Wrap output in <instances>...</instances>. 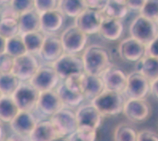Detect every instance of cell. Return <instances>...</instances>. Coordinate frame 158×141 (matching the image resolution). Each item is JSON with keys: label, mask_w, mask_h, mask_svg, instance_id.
Here are the masks:
<instances>
[{"label": "cell", "mask_w": 158, "mask_h": 141, "mask_svg": "<svg viewBox=\"0 0 158 141\" xmlns=\"http://www.w3.org/2000/svg\"><path fill=\"white\" fill-rule=\"evenodd\" d=\"M39 60L34 55L27 53L15 59L11 73L20 81H30L39 70Z\"/></svg>", "instance_id": "obj_8"}, {"label": "cell", "mask_w": 158, "mask_h": 141, "mask_svg": "<svg viewBox=\"0 0 158 141\" xmlns=\"http://www.w3.org/2000/svg\"><path fill=\"white\" fill-rule=\"evenodd\" d=\"M85 0H59L58 10L64 15L77 18L87 9Z\"/></svg>", "instance_id": "obj_25"}, {"label": "cell", "mask_w": 158, "mask_h": 141, "mask_svg": "<svg viewBox=\"0 0 158 141\" xmlns=\"http://www.w3.org/2000/svg\"><path fill=\"white\" fill-rule=\"evenodd\" d=\"M53 141H69V139H68V137H58L57 138V139H55Z\"/></svg>", "instance_id": "obj_46"}, {"label": "cell", "mask_w": 158, "mask_h": 141, "mask_svg": "<svg viewBox=\"0 0 158 141\" xmlns=\"http://www.w3.org/2000/svg\"><path fill=\"white\" fill-rule=\"evenodd\" d=\"M150 91L152 95L158 99V79L150 83Z\"/></svg>", "instance_id": "obj_44"}, {"label": "cell", "mask_w": 158, "mask_h": 141, "mask_svg": "<svg viewBox=\"0 0 158 141\" xmlns=\"http://www.w3.org/2000/svg\"><path fill=\"white\" fill-rule=\"evenodd\" d=\"M125 101L121 93L105 90L91 100V104L100 112L102 116H116L123 112Z\"/></svg>", "instance_id": "obj_2"}, {"label": "cell", "mask_w": 158, "mask_h": 141, "mask_svg": "<svg viewBox=\"0 0 158 141\" xmlns=\"http://www.w3.org/2000/svg\"><path fill=\"white\" fill-rule=\"evenodd\" d=\"M52 66L62 79H66L73 74L85 72L82 57L78 55L64 53Z\"/></svg>", "instance_id": "obj_4"}, {"label": "cell", "mask_w": 158, "mask_h": 141, "mask_svg": "<svg viewBox=\"0 0 158 141\" xmlns=\"http://www.w3.org/2000/svg\"><path fill=\"white\" fill-rule=\"evenodd\" d=\"M144 3H145L144 0H129V1H126V5H127L129 9L133 11H139L142 8Z\"/></svg>", "instance_id": "obj_43"}, {"label": "cell", "mask_w": 158, "mask_h": 141, "mask_svg": "<svg viewBox=\"0 0 158 141\" xmlns=\"http://www.w3.org/2000/svg\"><path fill=\"white\" fill-rule=\"evenodd\" d=\"M129 33L132 38L147 46L158 35V27L156 22L140 15L129 26Z\"/></svg>", "instance_id": "obj_3"}, {"label": "cell", "mask_w": 158, "mask_h": 141, "mask_svg": "<svg viewBox=\"0 0 158 141\" xmlns=\"http://www.w3.org/2000/svg\"><path fill=\"white\" fill-rule=\"evenodd\" d=\"M87 7L93 10L102 11L106 7L108 0H85Z\"/></svg>", "instance_id": "obj_41"}, {"label": "cell", "mask_w": 158, "mask_h": 141, "mask_svg": "<svg viewBox=\"0 0 158 141\" xmlns=\"http://www.w3.org/2000/svg\"><path fill=\"white\" fill-rule=\"evenodd\" d=\"M29 137L31 141H53L61 136L50 120H43L38 123Z\"/></svg>", "instance_id": "obj_20"}, {"label": "cell", "mask_w": 158, "mask_h": 141, "mask_svg": "<svg viewBox=\"0 0 158 141\" xmlns=\"http://www.w3.org/2000/svg\"><path fill=\"white\" fill-rule=\"evenodd\" d=\"M156 25H157V27H158V20L156 21Z\"/></svg>", "instance_id": "obj_48"}, {"label": "cell", "mask_w": 158, "mask_h": 141, "mask_svg": "<svg viewBox=\"0 0 158 141\" xmlns=\"http://www.w3.org/2000/svg\"><path fill=\"white\" fill-rule=\"evenodd\" d=\"M59 76L53 66H40L29 83L39 92L52 91L57 86Z\"/></svg>", "instance_id": "obj_7"}, {"label": "cell", "mask_w": 158, "mask_h": 141, "mask_svg": "<svg viewBox=\"0 0 158 141\" xmlns=\"http://www.w3.org/2000/svg\"><path fill=\"white\" fill-rule=\"evenodd\" d=\"M150 90V82L138 72L127 76V85L125 93L129 99H144Z\"/></svg>", "instance_id": "obj_12"}, {"label": "cell", "mask_w": 158, "mask_h": 141, "mask_svg": "<svg viewBox=\"0 0 158 141\" xmlns=\"http://www.w3.org/2000/svg\"><path fill=\"white\" fill-rule=\"evenodd\" d=\"M58 95H59L64 107L66 108H74L81 104V103L84 100V95L83 94L80 93L73 92L70 91L69 88L66 86L65 83L60 84L56 90Z\"/></svg>", "instance_id": "obj_26"}, {"label": "cell", "mask_w": 158, "mask_h": 141, "mask_svg": "<svg viewBox=\"0 0 158 141\" xmlns=\"http://www.w3.org/2000/svg\"><path fill=\"white\" fill-rule=\"evenodd\" d=\"M39 122L32 112H22L10 122L12 131L19 135H29L35 128Z\"/></svg>", "instance_id": "obj_18"}, {"label": "cell", "mask_w": 158, "mask_h": 141, "mask_svg": "<svg viewBox=\"0 0 158 141\" xmlns=\"http://www.w3.org/2000/svg\"><path fill=\"white\" fill-rule=\"evenodd\" d=\"M10 4L19 15L35 9V0H11Z\"/></svg>", "instance_id": "obj_37"}, {"label": "cell", "mask_w": 158, "mask_h": 141, "mask_svg": "<svg viewBox=\"0 0 158 141\" xmlns=\"http://www.w3.org/2000/svg\"><path fill=\"white\" fill-rule=\"evenodd\" d=\"M124 27L122 20L104 17L99 33L103 38L110 41H116L122 36Z\"/></svg>", "instance_id": "obj_21"}, {"label": "cell", "mask_w": 158, "mask_h": 141, "mask_svg": "<svg viewBox=\"0 0 158 141\" xmlns=\"http://www.w3.org/2000/svg\"><path fill=\"white\" fill-rule=\"evenodd\" d=\"M20 80L14 74L6 73L0 75V94L1 96H13L19 87Z\"/></svg>", "instance_id": "obj_30"}, {"label": "cell", "mask_w": 158, "mask_h": 141, "mask_svg": "<svg viewBox=\"0 0 158 141\" xmlns=\"http://www.w3.org/2000/svg\"><path fill=\"white\" fill-rule=\"evenodd\" d=\"M61 36L58 35H45L43 46L39 55L44 61L54 64L64 54Z\"/></svg>", "instance_id": "obj_13"}, {"label": "cell", "mask_w": 158, "mask_h": 141, "mask_svg": "<svg viewBox=\"0 0 158 141\" xmlns=\"http://www.w3.org/2000/svg\"><path fill=\"white\" fill-rule=\"evenodd\" d=\"M85 76L86 75L85 72L73 74L65 79L64 83L70 91L83 94L85 83Z\"/></svg>", "instance_id": "obj_34"}, {"label": "cell", "mask_w": 158, "mask_h": 141, "mask_svg": "<svg viewBox=\"0 0 158 141\" xmlns=\"http://www.w3.org/2000/svg\"><path fill=\"white\" fill-rule=\"evenodd\" d=\"M15 63V58L7 53L0 55V71L1 74L11 73Z\"/></svg>", "instance_id": "obj_39"}, {"label": "cell", "mask_w": 158, "mask_h": 141, "mask_svg": "<svg viewBox=\"0 0 158 141\" xmlns=\"http://www.w3.org/2000/svg\"><path fill=\"white\" fill-rule=\"evenodd\" d=\"M145 55L153 56L158 58V35L146 46Z\"/></svg>", "instance_id": "obj_42"}, {"label": "cell", "mask_w": 158, "mask_h": 141, "mask_svg": "<svg viewBox=\"0 0 158 141\" xmlns=\"http://www.w3.org/2000/svg\"><path fill=\"white\" fill-rule=\"evenodd\" d=\"M128 11H129V8L126 5V1L108 0L106 7L102 12L104 17L122 20L127 15Z\"/></svg>", "instance_id": "obj_27"}, {"label": "cell", "mask_w": 158, "mask_h": 141, "mask_svg": "<svg viewBox=\"0 0 158 141\" xmlns=\"http://www.w3.org/2000/svg\"><path fill=\"white\" fill-rule=\"evenodd\" d=\"M40 92L30 83H21L14 93L13 99L22 112H32L36 108Z\"/></svg>", "instance_id": "obj_6"}, {"label": "cell", "mask_w": 158, "mask_h": 141, "mask_svg": "<svg viewBox=\"0 0 158 141\" xmlns=\"http://www.w3.org/2000/svg\"><path fill=\"white\" fill-rule=\"evenodd\" d=\"M85 73L102 76L111 67V59L108 51L98 44L89 46L82 55Z\"/></svg>", "instance_id": "obj_1"}, {"label": "cell", "mask_w": 158, "mask_h": 141, "mask_svg": "<svg viewBox=\"0 0 158 141\" xmlns=\"http://www.w3.org/2000/svg\"><path fill=\"white\" fill-rule=\"evenodd\" d=\"M50 121L62 137H67L78 128L75 113L68 108H62L50 117Z\"/></svg>", "instance_id": "obj_9"}, {"label": "cell", "mask_w": 158, "mask_h": 141, "mask_svg": "<svg viewBox=\"0 0 158 141\" xmlns=\"http://www.w3.org/2000/svg\"><path fill=\"white\" fill-rule=\"evenodd\" d=\"M64 22V15L58 9L41 14L40 31L44 35H54L62 28Z\"/></svg>", "instance_id": "obj_19"}, {"label": "cell", "mask_w": 158, "mask_h": 141, "mask_svg": "<svg viewBox=\"0 0 158 141\" xmlns=\"http://www.w3.org/2000/svg\"><path fill=\"white\" fill-rule=\"evenodd\" d=\"M19 35L40 31V15L34 9L19 16Z\"/></svg>", "instance_id": "obj_23"}, {"label": "cell", "mask_w": 158, "mask_h": 141, "mask_svg": "<svg viewBox=\"0 0 158 141\" xmlns=\"http://www.w3.org/2000/svg\"><path fill=\"white\" fill-rule=\"evenodd\" d=\"M19 112L13 97H0V118L2 122L10 123Z\"/></svg>", "instance_id": "obj_28"}, {"label": "cell", "mask_w": 158, "mask_h": 141, "mask_svg": "<svg viewBox=\"0 0 158 141\" xmlns=\"http://www.w3.org/2000/svg\"><path fill=\"white\" fill-rule=\"evenodd\" d=\"M5 141H17V140H16V139H6Z\"/></svg>", "instance_id": "obj_47"}, {"label": "cell", "mask_w": 158, "mask_h": 141, "mask_svg": "<svg viewBox=\"0 0 158 141\" xmlns=\"http://www.w3.org/2000/svg\"><path fill=\"white\" fill-rule=\"evenodd\" d=\"M85 83L83 91L85 99L93 100L105 91L104 82L102 76L85 73Z\"/></svg>", "instance_id": "obj_24"}, {"label": "cell", "mask_w": 158, "mask_h": 141, "mask_svg": "<svg viewBox=\"0 0 158 141\" xmlns=\"http://www.w3.org/2000/svg\"><path fill=\"white\" fill-rule=\"evenodd\" d=\"M146 46L137 39L129 37L122 40L118 46L120 57L129 62H138L145 55Z\"/></svg>", "instance_id": "obj_14"}, {"label": "cell", "mask_w": 158, "mask_h": 141, "mask_svg": "<svg viewBox=\"0 0 158 141\" xmlns=\"http://www.w3.org/2000/svg\"><path fill=\"white\" fill-rule=\"evenodd\" d=\"M58 6V1L57 0H35V10L39 15L57 10Z\"/></svg>", "instance_id": "obj_38"}, {"label": "cell", "mask_w": 158, "mask_h": 141, "mask_svg": "<svg viewBox=\"0 0 158 141\" xmlns=\"http://www.w3.org/2000/svg\"><path fill=\"white\" fill-rule=\"evenodd\" d=\"M36 108L42 114L52 116L63 108L64 105L57 91L52 90L40 93Z\"/></svg>", "instance_id": "obj_17"}, {"label": "cell", "mask_w": 158, "mask_h": 141, "mask_svg": "<svg viewBox=\"0 0 158 141\" xmlns=\"http://www.w3.org/2000/svg\"><path fill=\"white\" fill-rule=\"evenodd\" d=\"M137 137L135 130L127 124H119L114 130V141H137Z\"/></svg>", "instance_id": "obj_33"}, {"label": "cell", "mask_w": 158, "mask_h": 141, "mask_svg": "<svg viewBox=\"0 0 158 141\" xmlns=\"http://www.w3.org/2000/svg\"><path fill=\"white\" fill-rule=\"evenodd\" d=\"M6 53L15 59L17 57L23 55L27 53L25 43L23 42L21 35L6 39Z\"/></svg>", "instance_id": "obj_32"}, {"label": "cell", "mask_w": 158, "mask_h": 141, "mask_svg": "<svg viewBox=\"0 0 158 141\" xmlns=\"http://www.w3.org/2000/svg\"><path fill=\"white\" fill-rule=\"evenodd\" d=\"M151 113L150 104L144 99H129L125 103L123 114L133 123L146 120Z\"/></svg>", "instance_id": "obj_11"}, {"label": "cell", "mask_w": 158, "mask_h": 141, "mask_svg": "<svg viewBox=\"0 0 158 141\" xmlns=\"http://www.w3.org/2000/svg\"><path fill=\"white\" fill-rule=\"evenodd\" d=\"M0 42H1V48H0V55L5 54L6 50V39L0 36Z\"/></svg>", "instance_id": "obj_45"}, {"label": "cell", "mask_w": 158, "mask_h": 141, "mask_svg": "<svg viewBox=\"0 0 158 141\" xmlns=\"http://www.w3.org/2000/svg\"><path fill=\"white\" fill-rule=\"evenodd\" d=\"M67 137L69 141H96L97 130L87 127H78Z\"/></svg>", "instance_id": "obj_35"}, {"label": "cell", "mask_w": 158, "mask_h": 141, "mask_svg": "<svg viewBox=\"0 0 158 141\" xmlns=\"http://www.w3.org/2000/svg\"><path fill=\"white\" fill-rule=\"evenodd\" d=\"M104 15L102 11L87 8L75 19L74 25L86 35L99 33Z\"/></svg>", "instance_id": "obj_10"}, {"label": "cell", "mask_w": 158, "mask_h": 141, "mask_svg": "<svg viewBox=\"0 0 158 141\" xmlns=\"http://www.w3.org/2000/svg\"><path fill=\"white\" fill-rule=\"evenodd\" d=\"M140 15L156 22L158 20V0H145Z\"/></svg>", "instance_id": "obj_36"}, {"label": "cell", "mask_w": 158, "mask_h": 141, "mask_svg": "<svg viewBox=\"0 0 158 141\" xmlns=\"http://www.w3.org/2000/svg\"><path fill=\"white\" fill-rule=\"evenodd\" d=\"M87 35L75 25L70 26L64 30L61 35L64 52L66 54L77 55L84 50L87 43Z\"/></svg>", "instance_id": "obj_5"}, {"label": "cell", "mask_w": 158, "mask_h": 141, "mask_svg": "<svg viewBox=\"0 0 158 141\" xmlns=\"http://www.w3.org/2000/svg\"><path fill=\"white\" fill-rule=\"evenodd\" d=\"M75 115L78 127H87L98 130L102 124V115L91 104L79 107Z\"/></svg>", "instance_id": "obj_16"}, {"label": "cell", "mask_w": 158, "mask_h": 141, "mask_svg": "<svg viewBox=\"0 0 158 141\" xmlns=\"http://www.w3.org/2000/svg\"><path fill=\"white\" fill-rule=\"evenodd\" d=\"M136 72H140L148 81L152 82L158 79V58L145 55L137 62Z\"/></svg>", "instance_id": "obj_22"}, {"label": "cell", "mask_w": 158, "mask_h": 141, "mask_svg": "<svg viewBox=\"0 0 158 141\" xmlns=\"http://www.w3.org/2000/svg\"><path fill=\"white\" fill-rule=\"evenodd\" d=\"M19 35V20L15 18H3L0 22V36L8 39Z\"/></svg>", "instance_id": "obj_31"}, {"label": "cell", "mask_w": 158, "mask_h": 141, "mask_svg": "<svg viewBox=\"0 0 158 141\" xmlns=\"http://www.w3.org/2000/svg\"><path fill=\"white\" fill-rule=\"evenodd\" d=\"M137 141H158V135L150 130H142L137 133Z\"/></svg>", "instance_id": "obj_40"}, {"label": "cell", "mask_w": 158, "mask_h": 141, "mask_svg": "<svg viewBox=\"0 0 158 141\" xmlns=\"http://www.w3.org/2000/svg\"><path fill=\"white\" fill-rule=\"evenodd\" d=\"M22 37L23 42L25 43L27 53L39 55L44 42V34L41 31H37L24 34L22 35Z\"/></svg>", "instance_id": "obj_29"}, {"label": "cell", "mask_w": 158, "mask_h": 141, "mask_svg": "<svg viewBox=\"0 0 158 141\" xmlns=\"http://www.w3.org/2000/svg\"><path fill=\"white\" fill-rule=\"evenodd\" d=\"M105 90L125 93L127 85V76L119 68L111 66L102 75Z\"/></svg>", "instance_id": "obj_15"}]
</instances>
